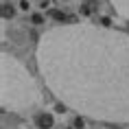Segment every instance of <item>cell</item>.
I'll return each instance as SVG.
<instances>
[{"label": "cell", "instance_id": "6da1fadb", "mask_svg": "<svg viewBox=\"0 0 129 129\" xmlns=\"http://www.w3.org/2000/svg\"><path fill=\"white\" fill-rule=\"evenodd\" d=\"M46 83L92 114L129 116V35L70 24L48 31L37 50Z\"/></svg>", "mask_w": 129, "mask_h": 129}, {"label": "cell", "instance_id": "7a4b0ae2", "mask_svg": "<svg viewBox=\"0 0 129 129\" xmlns=\"http://www.w3.org/2000/svg\"><path fill=\"white\" fill-rule=\"evenodd\" d=\"M35 122H37L40 129H50L53 127V116L50 114H40L37 118H35Z\"/></svg>", "mask_w": 129, "mask_h": 129}, {"label": "cell", "instance_id": "3957f363", "mask_svg": "<svg viewBox=\"0 0 129 129\" xmlns=\"http://www.w3.org/2000/svg\"><path fill=\"white\" fill-rule=\"evenodd\" d=\"M112 2L116 5V9H118L125 18H129V0H112Z\"/></svg>", "mask_w": 129, "mask_h": 129}, {"label": "cell", "instance_id": "277c9868", "mask_svg": "<svg viewBox=\"0 0 129 129\" xmlns=\"http://www.w3.org/2000/svg\"><path fill=\"white\" fill-rule=\"evenodd\" d=\"M2 15H5V18H13L15 15V9H13V5H9V2H5V5H2Z\"/></svg>", "mask_w": 129, "mask_h": 129}, {"label": "cell", "instance_id": "5b68a950", "mask_svg": "<svg viewBox=\"0 0 129 129\" xmlns=\"http://www.w3.org/2000/svg\"><path fill=\"white\" fill-rule=\"evenodd\" d=\"M31 22H33L35 26H40V24H44V15H40V13H33V15H31Z\"/></svg>", "mask_w": 129, "mask_h": 129}, {"label": "cell", "instance_id": "8992f818", "mask_svg": "<svg viewBox=\"0 0 129 129\" xmlns=\"http://www.w3.org/2000/svg\"><path fill=\"white\" fill-rule=\"evenodd\" d=\"M53 18L57 22H68V18H66V13H61V11H53Z\"/></svg>", "mask_w": 129, "mask_h": 129}, {"label": "cell", "instance_id": "52a82bcc", "mask_svg": "<svg viewBox=\"0 0 129 129\" xmlns=\"http://www.w3.org/2000/svg\"><path fill=\"white\" fill-rule=\"evenodd\" d=\"M18 7H20V11H28V9H31V2H28V0H20Z\"/></svg>", "mask_w": 129, "mask_h": 129}, {"label": "cell", "instance_id": "ba28073f", "mask_svg": "<svg viewBox=\"0 0 129 129\" xmlns=\"http://www.w3.org/2000/svg\"><path fill=\"white\" fill-rule=\"evenodd\" d=\"M79 13H83V15H90V13H92V5H83V7L79 9Z\"/></svg>", "mask_w": 129, "mask_h": 129}, {"label": "cell", "instance_id": "9c48e42d", "mask_svg": "<svg viewBox=\"0 0 129 129\" xmlns=\"http://www.w3.org/2000/svg\"><path fill=\"white\" fill-rule=\"evenodd\" d=\"M101 26L103 28H112V20L109 18H101Z\"/></svg>", "mask_w": 129, "mask_h": 129}, {"label": "cell", "instance_id": "30bf717a", "mask_svg": "<svg viewBox=\"0 0 129 129\" xmlns=\"http://www.w3.org/2000/svg\"><path fill=\"white\" fill-rule=\"evenodd\" d=\"M83 125H85V120H83L81 116H79V118H75V127H77V129H83Z\"/></svg>", "mask_w": 129, "mask_h": 129}]
</instances>
